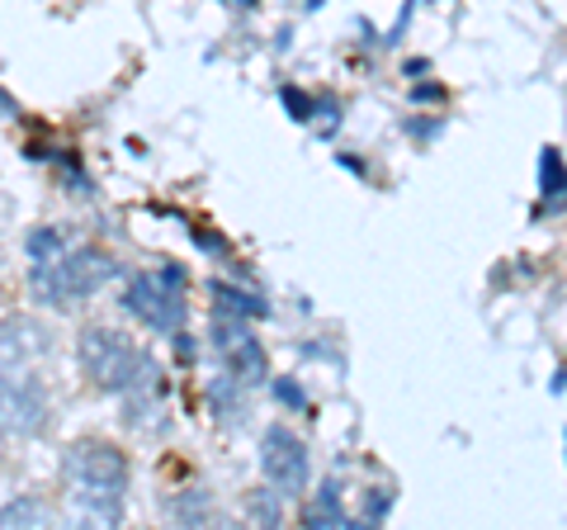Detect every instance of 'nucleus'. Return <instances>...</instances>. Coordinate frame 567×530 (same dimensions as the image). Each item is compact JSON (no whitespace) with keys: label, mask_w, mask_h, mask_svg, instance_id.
Masks as SVG:
<instances>
[{"label":"nucleus","mask_w":567,"mask_h":530,"mask_svg":"<svg viewBox=\"0 0 567 530\" xmlns=\"http://www.w3.org/2000/svg\"><path fill=\"white\" fill-rule=\"evenodd\" d=\"M43 350V327L29 317L0 323V436H39L48 427V388L33 375Z\"/></svg>","instance_id":"nucleus-1"},{"label":"nucleus","mask_w":567,"mask_h":530,"mask_svg":"<svg viewBox=\"0 0 567 530\" xmlns=\"http://www.w3.org/2000/svg\"><path fill=\"white\" fill-rule=\"evenodd\" d=\"M71 483V517L81 526H118L123 521V488H128V459L110 440H76L62 459Z\"/></svg>","instance_id":"nucleus-2"},{"label":"nucleus","mask_w":567,"mask_h":530,"mask_svg":"<svg viewBox=\"0 0 567 530\" xmlns=\"http://www.w3.org/2000/svg\"><path fill=\"white\" fill-rule=\"evenodd\" d=\"M76 360L85 369V379L95 388H104V394L133 398V394H147L156 384V360L110 327H85L76 337Z\"/></svg>","instance_id":"nucleus-3"},{"label":"nucleus","mask_w":567,"mask_h":530,"mask_svg":"<svg viewBox=\"0 0 567 530\" xmlns=\"http://www.w3.org/2000/svg\"><path fill=\"white\" fill-rule=\"evenodd\" d=\"M118 275V261L100 246H66L58 261L29 265V289L43 308H71Z\"/></svg>","instance_id":"nucleus-4"},{"label":"nucleus","mask_w":567,"mask_h":530,"mask_svg":"<svg viewBox=\"0 0 567 530\" xmlns=\"http://www.w3.org/2000/svg\"><path fill=\"white\" fill-rule=\"evenodd\" d=\"M123 308H128L142 327L162 332V337H181L185 332V275L181 271H142L123 289Z\"/></svg>","instance_id":"nucleus-5"},{"label":"nucleus","mask_w":567,"mask_h":530,"mask_svg":"<svg viewBox=\"0 0 567 530\" xmlns=\"http://www.w3.org/2000/svg\"><path fill=\"white\" fill-rule=\"evenodd\" d=\"M260 469H265V479H270V488L284 492V498H303L308 492L312 459H308V446L293 431L270 427L260 436Z\"/></svg>","instance_id":"nucleus-6"},{"label":"nucleus","mask_w":567,"mask_h":530,"mask_svg":"<svg viewBox=\"0 0 567 530\" xmlns=\"http://www.w3.org/2000/svg\"><path fill=\"white\" fill-rule=\"evenodd\" d=\"M213 350L227 360V375H233L241 388L265 384V375H270L260 342L251 337L246 317H237V313H218V317H213Z\"/></svg>","instance_id":"nucleus-7"},{"label":"nucleus","mask_w":567,"mask_h":530,"mask_svg":"<svg viewBox=\"0 0 567 530\" xmlns=\"http://www.w3.org/2000/svg\"><path fill=\"white\" fill-rule=\"evenodd\" d=\"M303 526H312V530H322V526H354L350 521V511H346V502H341V488H336V479H327L322 483V492L308 502V511H303Z\"/></svg>","instance_id":"nucleus-8"},{"label":"nucleus","mask_w":567,"mask_h":530,"mask_svg":"<svg viewBox=\"0 0 567 530\" xmlns=\"http://www.w3.org/2000/svg\"><path fill=\"white\" fill-rule=\"evenodd\" d=\"M166 511H171V521L175 526H208L213 521V498H208V492H199V488H185L181 492V498H171L166 502Z\"/></svg>","instance_id":"nucleus-9"},{"label":"nucleus","mask_w":567,"mask_h":530,"mask_svg":"<svg viewBox=\"0 0 567 530\" xmlns=\"http://www.w3.org/2000/svg\"><path fill=\"white\" fill-rule=\"evenodd\" d=\"M20 526L43 530V526H52V511L39 498H14V502L0 507V530H20Z\"/></svg>","instance_id":"nucleus-10"},{"label":"nucleus","mask_w":567,"mask_h":530,"mask_svg":"<svg viewBox=\"0 0 567 530\" xmlns=\"http://www.w3.org/2000/svg\"><path fill=\"white\" fill-rule=\"evenodd\" d=\"M208 294L218 298V313H237V317H265V304H256V298H246L241 289L223 285V279H213Z\"/></svg>","instance_id":"nucleus-11"},{"label":"nucleus","mask_w":567,"mask_h":530,"mask_svg":"<svg viewBox=\"0 0 567 530\" xmlns=\"http://www.w3.org/2000/svg\"><path fill=\"white\" fill-rule=\"evenodd\" d=\"M246 517H251L256 526H279V517H284V492L256 488L251 498H246Z\"/></svg>","instance_id":"nucleus-12"},{"label":"nucleus","mask_w":567,"mask_h":530,"mask_svg":"<svg viewBox=\"0 0 567 530\" xmlns=\"http://www.w3.org/2000/svg\"><path fill=\"white\" fill-rule=\"evenodd\" d=\"M66 237L58 233V227H39V233H29V261L33 265H43V261H58L66 252Z\"/></svg>","instance_id":"nucleus-13"},{"label":"nucleus","mask_w":567,"mask_h":530,"mask_svg":"<svg viewBox=\"0 0 567 530\" xmlns=\"http://www.w3.org/2000/svg\"><path fill=\"white\" fill-rule=\"evenodd\" d=\"M539 185H544V194H563V152L558 147H544L539 152Z\"/></svg>","instance_id":"nucleus-14"},{"label":"nucleus","mask_w":567,"mask_h":530,"mask_svg":"<svg viewBox=\"0 0 567 530\" xmlns=\"http://www.w3.org/2000/svg\"><path fill=\"white\" fill-rule=\"evenodd\" d=\"M284 104H293V119H308V95L303 91H293V85H289V91H284Z\"/></svg>","instance_id":"nucleus-15"},{"label":"nucleus","mask_w":567,"mask_h":530,"mask_svg":"<svg viewBox=\"0 0 567 530\" xmlns=\"http://www.w3.org/2000/svg\"><path fill=\"white\" fill-rule=\"evenodd\" d=\"M275 394H279V398H289L293 408H303V388H298L293 379H279V384H275Z\"/></svg>","instance_id":"nucleus-16"},{"label":"nucleus","mask_w":567,"mask_h":530,"mask_svg":"<svg viewBox=\"0 0 567 530\" xmlns=\"http://www.w3.org/2000/svg\"><path fill=\"white\" fill-rule=\"evenodd\" d=\"M20 110H14V100H10V91H0V119H14Z\"/></svg>","instance_id":"nucleus-17"},{"label":"nucleus","mask_w":567,"mask_h":530,"mask_svg":"<svg viewBox=\"0 0 567 530\" xmlns=\"http://www.w3.org/2000/svg\"><path fill=\"white\" fill-rule=\"evenodd\" d=\"M227 6H246V10H251V6H256V0H227Z\"/></svg>","instance_id":"nucleus-18"}]
</instances>
